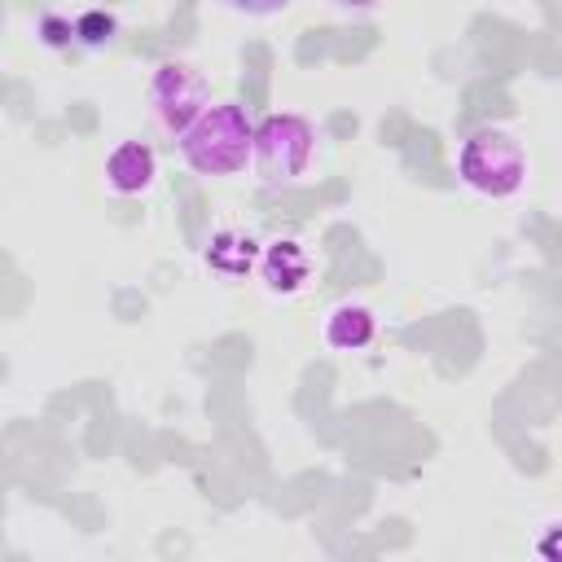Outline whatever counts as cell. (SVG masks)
I'll return each instance as SVG.
<instances>
[{"mask_svg": "<svg viewBox=\"0 0 562 562\" xmlns=\"http://www.w3.org/2000/svg\"><path fill=\"white\" fill-rule=\"evenodd\" d=\"M312 149H316V127L294 110H277L255 123V158L250 162L263 184H294L307 171Z\"/></svg>", "mask_w": 562, "mask_h": 562, "instance_id": "3", "label": "cell"}, {"mask_svg": "<svg viewBox=\"0 0 562 562\" xmlns=\"http://www.w3.org/2000/svg\"><path fill=\"white\" fill-rule=\"evenodd\" d=\"M40 40L48 44V48H61L66 40H75V22H66V18H40Z\"/></svg>", "mask_w": 562, "mask_h": 562, "instance_id": "11", "label": "cell"}, {"mask_svg": "<svg viewBox=\"0 0 562 562\" xmlns=\"http://www.w3.org/2000/svg\"><path fill=\"white\" fill-rule=\"evenodd\" d=\"M145 97H149V110H154L158 127H167L171 136L189 132L211 110V88H206L202 70L189 66V61H162L149 75Z\"/></svg>", "mask_w": 562, "mask_h": 562, "instance_id": "4", "label": "cell"}, {"mask_svg": "<svg viewBox=\"0 0 562 562\" xmlns=\"http://www.w3.org/2000/svg\"><path fill=\"white\" fill-rule=\"evenodd\" d=\"M224 9H233V13H246V18H277V13H285L294 0H220Z\"/></svg>", "mask_w": 562, "mask_h": 562, "instance_id": "10", "label": "cell"}, {"mask_svg": "<svg viewBox=\"0 0 562 562\" xmlns=\"http://www.w3.org/2000/svg\"><path fill=\"white\" fill-rule=\"evenodd\" d=\"M338 13H347V18H364V13H373L382 0H329Z\"/></svg>", "mask_w": 562, "mask_h": 562, "instance_id": "12", "label": "cell"}, {"mask_svg": "<svg viewBox=\"0 0 562 562\" xmlns=\"http://www.w3.org/2000/svg\"><path fill=\"white\" fill-rule=\"evenodd\" d=\"M259 281H263L268 294H281V299L307 290V281H312V255H307V246L294 241V237L268 241L259 250Z\"/></svg>", "mask_w": 562, "mask_h": 562, "instance_id": "5", "label": "cell"}, {"mask_svg": "<svg viewBox=\"0 0 562 562\" xmlns=\"http://www.w3.org/2000/svg\"><path fill=\"white\" fill-rule=\"evenodd\" d=\"M540 553H562V540H540Z\"/></svg>", "mask_w": 562, "mask_h": 562, "instance_id": "13", "label": "cell"}, {"mask_svg": "<svg viewBox=\"0 0 562 562\" xmlns=\"http://www.w3.org/2000/svg\"><path fill=\"white\" fill-rule=\"evenodd\" d=\"M321 334H325V347H334V351H364L378 334V316L364 303H338V307H329Z\"/></svg>", "mask_w": 562, "mask_h": 562, "instance_id": "7", "label": "cell"}, {"mask_svg": "<svg viewBox=\"0 0 562 562\" xmlns=\"http://www.w3.org/2000/svg\"><path fill=\"white\" fill-rule=\"evenodd\" d=\"M206 268H211L215 277L237 281V277H246L250 268H259V241L246 237V233H237V228H220V233L211 237V246H206Z\"/></svg>", "mask_w": 562, "mask_h": 562, "instance_id": "8", "label": "cell"}, {"mask_svg": "<svg viewBox=\"0 0 562 562\" xmlns=\"http://www.w3.org/2000/svg\"><path fill=\"white\" fill-rule=\"evenodd\" d=\"M457 176L483 198H514L527 184V149L505 127H479L461 140Z\"/></svg>", "mask_w": 562, "mask_h": 562, "instance_id": "2", "label": "cell"}, {"mask_svg": "<svg viewBox=\"0 0 562 562\" xmlns=\"http://www.w3.org/2000/svg\"><path fill=\"white\" fill-rule=\"evenodd\" d=\"M114 31H119V22H114L110 13H101V9H92V13H83V18L75 22V40L88 44V48H105V44L114 40Z\"/></svg>", "mask_w": 562, "mask_h": 562, "instance_id": "9", "label": "cell"}, {"mask_svg": "<svg viewBox=\"0 0 562 562\" xmlns=\"http://www.w3.org/2000/svg\"><path fill=\"white\" fill-rule=\"evenodd\" d=\"M180 158L198 176H233L255 158V123L241 105H211L189 132H180Z\"/></svg>", "mask_w": 562, "mask_h": 562, "instance_id": "1", "label": "cell"}, {"mask_svg": "<svg viewBox=\"0 0 562 562\" xmlns=\"http://www.w3.org/2000/svg\"><path fill=\"white\" fill-rule=\"evenodd\" d=\"M158 176V158L145 140H119L105 158V184L119 193V198H136L154 184Z\"/></svg>", "mask_w": 562, "mask_h": 562, "instance_id": "6", "label": "cell"}]
</instances>
